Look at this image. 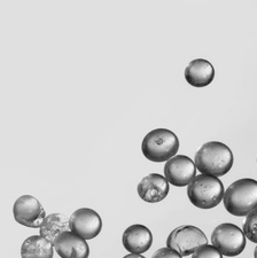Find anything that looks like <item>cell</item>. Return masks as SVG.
<instances>
[{
  "mask_svg": "<svg viewBox=\"0 0 257 258\" xmlns=\"http://www.w3.org/2000/svg\"><path fill=\"white\" fill-rule=\"evenodd\" d=\"M197 169L203 174L221 177L233 166V153L225 144L209 141L203 144L196 154Z\"/></svg>",
  "mask_w": 257,
  "mask_h": 258,
  "instance_id": "obj_1",
  "label": "cell"
},
{
  "mask_svg": "<svg viewBox=\"0 0 257 258\" xmlns=\"http://www.w3.org/2000/svg\"><path fill=\"white\" fill-rule=\"evenodd\" d=\"M224 207L229 214L242 217L257 209V180L242 178L227 187L224 193Z\"/></svg>",
  "mask_w": 257,
  "mask_h": 258,
  "instance_id": "obj_2",
  "label": "cell"
},
{
  "mask_svg": "<svg viewBox=\"0 0 257 258\" xmlns=\"http://www.w3.org/2000/svg\"><path fill=\"white\" fill-rule=\"evenodd\" d=\"M224 185L221 179L209 174H199L187 186L190 203L199 209L209 210L217 207L224 199Z\"/></svg>",
  "mask_w": 257,
  "mask_h": 258,
  "instance_id": "obj_3",
  "label": "cell"
},
{
  "mask_svg": "<svg viewBox=\"0 0 257 258\" xmlns=\"http://www.w3.org/2000/svg\"><path fill=\"white\" fill-rule=\"evenodd\" d=\"M179 139L168 128H155L148 132L143 140L142 152L148 161L167 162L177 155Z\"/></svg>",
  "mask_w": 257,
  "mask_h": 258,
  "instance_id": "obj_4",
  "label": "cell"
},
{
  "mask_svg": "<svg viewBox=\"0 0 257 258\" xmlns=\"http://www.w3.org/2000/svg\"><path fill=\"white\" fill-rule=\"evenodd\" d=\"M211 243L223 256L235 257L246 248V236L239 226L231 223H223L213 231Z\"/></svg>",
  "mask_w": 257,
  "mask_h": 258,
  "instance_id": "obj_5",
  "label": "cell"
},
{
  "mask_svg": "<svg viewBox=\"0 0 257 258\" xmlns=\"http://www.w3.org/2000/svg\"><path fill=\"white\" fill-rule=\"evenodd\" d=\"M208 244V239L200 228L193 225L179 226L170 233L167 247L181 256L193 255L199 248Z\"/></svg>",
  "mask_w": 257,
  "mask_h": 258,
  "instance_id": "obj_6",
  "label": "cell"
},
{
  "mask_svg": "<svg viewBox=\"0 0 257 258\" xmlns=\"http://www.w3.org/2000/svg\"><path fill=\"white\" fill-rule=\"evenodd\" d=\"M16 223L29 228H38L46 218L43 206L32 195H22L16 200L13 207Z\"/></svg>",
  "mask_w": 257,
  "mask_h": 258,
  "instance_id": "obj_7",
  "label": "cell"
},
{
  "mask_svg": "<svg viewBox=\"0 0 257 258\" xmlns=\"http://www.w3.org/2000/svg\"><path fill=\"white\" fill-rule=\"evenodd\" d=\"M70 231L84 240L94 239L102 230V220L99 214L90 208H81L70 216Z\"/></svg>",
  "mask_w": 257,
  "mask_h": 258,
  "instance_id": "obj_8",
  "label": "cell"
},
{
  "mask_svg": "<svg viewBox=\"0 0 257 258\" xmlns=\"http://www.w3.org/2000/svg\"><path fill=\"white\" fill-rule=\"evenodd\" d=\"M197 165L186 155H176L164 165V177L176 187L188 186L197 177Z\"/></svg>",
  "mask_w": 257,
  "mask_h": 258,
  "instance_id": "obj_9",
  "label": "cell"
},
{
  "mask_svg": "<svg viewBox=\"0 0 257 258\" xmlns=\"http://www.w3.org/2000/svg\"><path fill=\"white\" fill-rule=\"evenodd\" d=\"M139 198L147 203L163 201L169 194V181L159 173H149L137 186Z\"/></svg>",
  "mask_w": 257,
  "mask_h": 258,
  "instance_id": "obj_10",
  "label": "cell"
},
{
  "mask_svg": "<svg viewBox=\"0 0 257 258\" xmlns=\"http://www.w3.org/2000/svg\"><path fill=\"white\" fill-rule=\"evenodd\" d=\"M53 244L61 258H89L90 248L86 240L72 231L62 233Z\"/></svg>",
  "mask_w": 257,
  "mask_h": 258,
  "instance_id": "obj_11",
  "label": "cell"
},
{
  "mask_svg": "<svg viewBox=\"0 0 257 258\" xmlns=\"http://www.w3.org/2000/svg\"><path fill=\"white\" fill-rule=\"evenodd\" d=\"M122 242L130 253H143L152 247L153 234L147 226L135 224L124 231Z\"/></svg>",
  "mask_w": 257,
  "mask_h": 258,
  "instance_id": "obj_12",
  "label": "cell"
},
{
  "mask_svg": "<svg viewBox=\"0 0 257 258\" xmlns=\"http://www.w3.org/2000/svg\"><path fill=\"white\" fill-rule=\"evenodd\" d=\"M185 80L190 86L206 87L211 84L215 78L214 66L205 59L190 61L185 69Z\"/></svg>",
  "mask_w": 257,
  "mask_h": 258,
  "instance_id": "obj_13",
  "label": "cell"
},
{
  "mask_svg": "<svg viewBox=\"0 0 257 258\" xmlns=\"http://www.w3.org/2000/svg\"><path fill=\"white\" fill-rule=\"evenodd\" d=\"M54 244L41 235H31L21 247L22 258H53Z\"/></svg>",
  "mask_w": 257,
  "mask_h": 258,
  "instance_id": "obj_14",
  "label": "cell"
},
{
  "mask_svg": "<svg viewBox=\"0 0 257 258\" xmlns=\"http://www.w3.org/2000/svg\"><path fill=\"white\" fill-rule=\"evenodd\" d=\"M68 231H70V219L66 217L65 215L57 214V212L47 215L39 227L40 235L51 241L52 243H54V241L60 234Z\"/></svg>",
  "mask_w": 257,
  "mask_h": 258,
  "instance_id": "obj_15",
  "label": "cell"
},
{
  "mask_svg": "<svg viewBox=\"0 0 257 258\" xmlns=\"http://www.w3.org/2000/svg\"><path fill=\"white\" fill-rule=\"evenodd\" d=\"M243 233L246 238L251 242L257 243V209L246 216L243 223Z\"/></svg>",
  "mask_w": 257,
  "mask_h": 258,
  "instance_id": "obj_16",
  "label": "cell"
},
{
  "mask_svg": "<svg viewBox=\"0 0 257 258\" xmlns=\"http://www.w3.org/2000/svg\"><path fill=\"white\" fill-rule=\"evenodd\" d=\"M192 258H223V255L213 244H206L193 253Z\"/></svg>",
  "mask_w": 257,
  "mask_h": 258,
  "instance_id": "obj_17",
  "label": "cell"
},
{
  "mask_svg": "<svg viewBox=\"0 0 257 258\" xmlns=\"http://www.w3.org/2000/svg\"><path fill=\"white\" fill-rule=\"evenodd\" d=\"M152 258H183V256L179 255L177 251L172 250L170 248H160L153 253Z\"/></svg>",
  "mask_w": 257,
  "mask_h": 258,
  "instance_id": "obj_18",
  "label": "cell"
},
{
  "mask_svg": "<svg viewBox=\"0 0 257 258\" xmlns=\"http://www.w3.org/2000/svg\"><path fill=\"white\" fill-rule=\"evenodd\" d=\"M123 258H146V257H144L142 253H128V255L124 256Z\"/></svg>",
  "mask_w": 257,
  "mask_h": 258,
  "instance_id": "obj_19",
  "label": "cell"
},
{
  "mask_svg": "<svg viewBox=\"0 0 257 258\" xmlns=\"http://www.w3.org/2000/svg\"><path fill=\"white\" fill-rule=\"evenodd\" d=\"M254 258H257V245H256V248L254 250Z\"/></svg>",
  "mask_w": 257,
  "mask_h": 258,
  "instance_id": "obj_20",
  "label": "cell"
}]
</instances>
